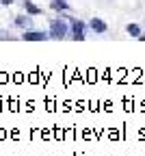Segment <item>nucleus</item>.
<instances>
[{
	"mask_svg": "<svg viewBox=\"0 0 145 156\" xmlns=\"http://www.w3.org/2000/svg\"><path fill=\"white\" fill-rule=\"evenodd\" d=\"M48 35H50V39H56V41L67 39V35H69V22L63 20V17H54L50 22V26H48Z\"/></svg>",
	"mask_w": 145,
	"mask_h": 156,
	"instance_id": "obj_1",
	"label": "nucleus"
},
{
	"mask_svg": "<svg viewBox=\"0 0 145 156\" xmlns=\"http://www.w3.org/2000/svg\"><path fill=\"white\" fill-rule=\"evenodd\" d=\"M67 22H69V35L67 37H72L74 41H85V37H87V24L82 22V20H74V17H69Z\"/></svg>",
	"mask_w": 145,
	"mask_h": 156,
	"instance_id": "obj_2",
	"label": "nucleus"
},
{
	"mask_svg": "<svg viewBox=\"0 0 145 156\" xmlns=\"http://www.w3.org/2000/svg\"><path fill=\"white\" fill-rule=\"evenodd\" d=\"M22 39L24 41H46V39H50L48 30H24L22 33Z\"/></svg>",
	"mask_w": 145,
	"mask_h": 156,
	"instance_id": "obj_3",
	"label": "nucleus"
},
{
	"mask_svg": "<svg viewBox=\"0 0 145 156\" xmlns=\"http://www.w3.org/2000/svg\"><path fill=\"white\" fill-rule=\"evenodd\" d=\"M15 26L19 28V30H30L35 24H33V15H28V13H19V15H15Z\"/></svg>",
	"mask_w": 145,
	"mask_h": 156,
	"instance_id": "obj_4",
	"label": "nucleus"
},
{
	"mask_svg": "<svg viewBox=\"0 0 145 156\" xmlns=\"http://www.w3.org/2000/svg\"><path fill=\"white\" fill-rule=\"evenodd\" d=\"M87 28H91V30H93V33H97V35H104V33L108 30L106 22H104V20H100V17H93L91 22L87 24Z\"/></svg>",
	"mask_w": 145,
	"mask_h": 156,
	"instance_id": "obj_5",
	"label": "nucleus"
},
{
	"mask_svg": "<svg viewBox=\"0 0 145 156\" xmlns=\"http://www.w3.org/2000/svg\"><path fill=\"white\" fill-rule=\"evenodd\" d=\"M24 11H26L28 15H41V13H44L35 2H30V0H24Z\"/></svg>",
	"mask_w": 145,
	"mask_h": 156,
	"instance_id": "obj_6",
	"label": "nucleus"
},
{
	"mask_svg": "<svg viewBox=\"0 0 145 156\" xmlns=\"http://www.w3.org/2000/svg\"><path fill=\"white\" fill-rule=\"evenodd\" d=\"M50 7H52L54 11H67V9H69V5L65 2V0H52Z\"/></svg>",
	"mask_w": 145,
	"mask_h": 156,
	"instance_id": "obj_7",
	"label": "nucleus"
},
{
	"mask_svg": "<svg viewBox=\"0 0 145 156\" xmlns=\"http://www.w3.org/2000/svg\"><path fill=\"white\" fill-rule=\"evenodd\" d=\"M126 33H128L130 37H139V35H141V26H139V24H128V26H126Z\"/></svg>",
	"mask_w": 145,
	"mask_h": 156,
	"instance_id": "obj_8",
	"label": "nucleus"
},
{
	"mask_svg": "<svg viewBox=\"0 0 145 156\" xmlns=\"http://www.w3.org/2000/svg\"><path fill=\"white\" fill-rule=\"evenodd\" d=\"M7 39H9V41H13V39H17L13 33H0V41H7Z\"/></svg>",
	"mask_w": 145,
	"mask_h": 156,
	"instance_id": "obj_9",
	"label": "nucleus"
},
{
	"mask_svg": "<svg viewBox=\"0 0 145 156\" xmlns=\"http://www.w3.org/2000/svg\"><path fill=\"white\" fill-rule=\"evenodd\" d=\"M0 5H7L9 7V5H13V0H0Z\"/></svg>",
	"mask_w": 145,
	"mask_h": 156,
	"instance_id": "obj_10",
	"label": "nucleus"
},
{
	"mask_svg": "<svg viewBox=\"0 0 145 156\" xmlns=\"http://www.w3.org/2000/svg\"><path fill=\"white\" fill-rule=\"evenodd\" d=\"M136 39H139V41H145V35H143V33H141V35H139V37H136Z\"/></svg>",
	"mask_w": 145,
	"mask_h": 156,
	"instance_id": "obj_11",
	"label": "nucleus"
}]
</instances>
